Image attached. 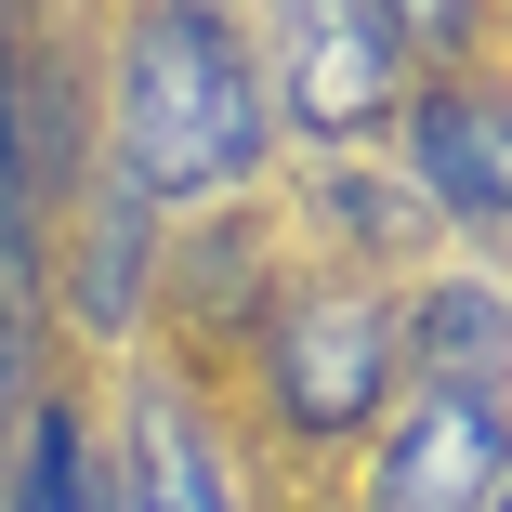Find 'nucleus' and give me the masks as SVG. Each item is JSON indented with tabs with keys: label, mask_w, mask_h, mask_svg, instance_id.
<instances>
[{
	"label": "nucleus",
	"mask_w": 512,
	"mask_h": 512,
	"mask_svg": "<svg viewBox=\"0 0 512 512\" xmlns=\"http://www.w3.org/2000/svg\"><path fill=\"white\" fill-rule=\"evenodd\" d=\"M276 106H263V66L250 40L211 14V0H158L119 53V184L145 197H224L250 184Z\"/></svg>",
	"instance_id": "obj_1"
},
{
	"label": "nucleus",
	"mask_w": 512,
	"mask_h": 512,
	"mask_svg": "<svg viewBox=\"0 0 512 512\" xmlns=\"http://www.w3.org/2000/svg\"><path fill=\"white\" fill-rule=\"evenodd\" d=\"M394 40H381V14L368 0H276V92L263 106H289L302 132H368L381 106H394Z\"/></svg>",
	"instance_id": "obj_2"
},
{
	"label": "nucleus",
	"mask_w": 512,
	"mask_h": 512,
	"mask_svg": "<svg viewBox=\"0 0 512 512\" xmlns=\"http://www.w3.org/2000/svg\"><path fill=\"white\" fill-rule=\"evenodd\" d=\"M381 381H394L381 302H355V289H302V302H276V407H289L302 434H355V421H381Z\"/></svg>",
	"instance_id": "obj_3"
},
{
	"label": "nucleus",
	"mask_w": 512,
	"mask_h": 512,
	"mask_svg": "<svg viewBox=\"0 0 512 512\" xmlns=\"http://www.w3.org/2000/svg\"><path fill=\"white\" fill-rule=\"evenodd\" d=\"M512 473V421H499V394H407V421L381 447V512H486Z\"/></svg>",
	"instance_id": "obj_4"
},
{
	"label": "nucleus",
	"mask_w": 512,
	"mask_h": 512,
	"mask_svg": "<svg viewBox=\"0 0 512 512\" xmlns=\"http://www.w3.org/2000/svg\"><path fill=\"white\" fill-rule=\"evenodd\" d=\"M407 171L447 224H512V92H421L407 106Z\"/></svg>",
	"instance_id": "obj_5"
},
{
	"label": "nucleus",
	"mask_w": 512,
	"mask_h": 512,
	"mask_svg": "<svg viewBox=\"0 0 512 512\" xmlns=\"http://www.w3.org/2000/svg\"><path fill=\"white\" fill-rule=\"evenodd\" d=\"M407 368H421L434 394H499L512 381V302L499 289H434L421 316H407Z\"/></svg>",
	"instance_id": "obj_6"
},
{
	"label": "nucleus",
	"mask_w": 512,
	"mask_h": 512,
	"mask_svg": "<svg viewBox=\"0 0 512 512\" xmlns=\"http://www.w3.org/2000/svg\"><path fill=\"white\" fill-rule=\"evenodd\" d=\"M119 512H237V486H224L211 434H197L171 394H145V407H132V486H119Z\"/></svg>",
	"instance_id": "obj_7"
},
{
	"label": "nucleus",
	"mask_w": 512,
	"mask_h": 512,
	"mask_svg": "<svg viewBox=\"0 0 512 512\" xmlns=\"http://www.w3.org/2000/svg\"><path fill=\"white\" fill-rule=\"evenodd\" d=\"M79 211H92V224H79V316H92V329H132V302H145V224H158V211H145L119 171L92 184Z\"/></svg>",
	"instance_id": "obj_8"
},
{
	"label": "nucleus",
	"mask_w": 512,
	"mask_h": 512,
	"mask_svg": "<svg viewBox=\"0 0 512 512\" xmlns=\"http://www.w3.org/2000/svg\"><path fill=\"white\" fill-rule=\"evenodd\" d=\"M66 473H79V421H27V460H14V486H0V512H66Z\"/></svg>",
	"instance_id": "obj_9"
},
{
	"label": "nucleus",
	"mask_w": 512,
	"mask_h": 512,
	"mask_svg": "<svg viewBox=\"0 0 512 512\" xmlns=\"http://www.w3.org/2000/svg\"><path fill=\"white\" fill-rule=\"evenodd\" d=\"M368 14H381L394 53H460L473 40V0H368Z\"/></svg>",
	"instance_id": "obj_10"
},
{
	"label": "nucleus",
	"mask_w": 512,
	"mask_h": 512,
	"mask_svg": "<svg viewBox=\"0 0 512 512\" xmlns=\"http://www.w3.org/2000/svg\"><path fill=\"white\" fill-rule=\"evenodd\" d=\"M342 211H355V237H394V211H407V197H394V184H342Z\"/></svg>",
	"instance_id": "obj_11"
},
{
	"label": "nucleus",
	"mask_w": 512,
	"mask_h": 512,
	"mask_svg": "<svg viewBox=\"0 0 512 512\" xmlns=\"http://www.w3.org/2000/svg\"><path fill=\"white\" fill-rule=\"evenodd\" d=\"M486 512H512V473H499V499H486Z\"/></svg>",
	"instance_id": "obj_12"
}]
</instances>
